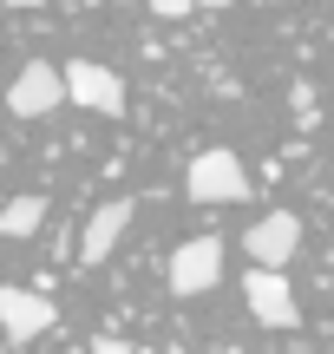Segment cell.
I'll use <instances>...</instances> for the list:
<instances>
[{
	"label": "cell",
	"mask_w": 334,
	"mask_h": 354,
	"mask_svg": "<svg viewBox=\"0 0 334 354\" xmlns=\"http://www.w3.org/2000/svg\"><path fill=\"white\" fill-rule=\"evenodd\" d=\"M164 354H190V348H164Z\"/></svg>",
	"instance_id": "5bb4252c"
},
{
	"label": "cell",
	"mask_w": 334,
	"mask_h": 354,
	"mask_svg": "<svg viewBox=\"0 0 334 354\" xmlns=\"http://www.w3.org/2000/svg\"><path fill=\"white\" fill-rule=\"evenodd\" d=\"M144 7H151V13H157V20H184V13H190V7H197V0H144Z\"/></svg>",
	"instance_id": "30bf717a"
},
{
	"label": "cell",
	"mask_w": 334,
	"mask_h": 354,
	"mask_svg": "<svg viewBox=\"0 0 334 354\" xmlns=\"http://www.w3.org/2000/svg\"><path fill=\"white\" fill-rule=\"evenodd\" d=\"M66 99H72V92H66V66H46V59H26L20 73H13V86H7V112L13 118H46V112H59Z\"/></svg>",
	"instance_id": "3957f363"
},
{
	"label": "cell",
	"mask_w": 334,
	"mask_h": 354,
	"mask_svg": "<svg viewBox=\"0 0 334 354\" xmlns=\"http://www.w3.org/2000/svg\"><path fill=\"white\" fill-rule=\"evenodd\" d=\"M52 322H59V302L39 289H20V282H7L0 289V335L7 342H33V335H46Z\"/></svg>",
	"instance_id": "5b68a950"
},
{
	"label": "cell",
	"mask_w": 334,
	"mask_h": 354,
	"mask_svg": "<svg viewBox=\"0 0 334 354\" xmlns=\"http://www.w3.org/2000/svg\"><path fill=\"white\" fill-rule=\"evenodd\" d=\"M92 354H131V348L118 342V335H99V342H92Z\"/></svg>",
	"instance_id": "8fae6325"
},
{
	"label": "cell",
	"mask_w": 334,
	"mask_h": 354,
	"mask_svg": "<svg viewBox=\"0 0 334 354\" xmlns=\"http://www.w3.org/2000/svg\"><path fill=\"white\" fill-rule=\"evenodd\" d=\"M243 250H249V263L288 269V263H295V250H302V223H295V210H269L262 223H249V230H243Z\"/></svg>",
	"instance_id": "52a82bcc"
},
{
	"label": "cell",
	"mask_w": 334,
	"mask_h": 354,
	"mask_svg": "<svg viewBox=\"0 0 334 354\" xmlns=\"http://www.w3.org/2000/svg\"><path fill=\"white\" fill-rule=\"evenodd\" d=\"M125 230H131V197H118V203H105V210H92L86 236H79V263L99 269L105 256L118 250V236H125Z\"/></svg>",
	"instance_id": "ba28073f"
},
{
	"label": "cell",
	"mask_w": 334,
	"mask_h": 354,
	"mask_svg": "<svg viewBox=\"0 0 334 354\" xmlns=\"http://www.w3.org/2000/svg\"><path fill=\"white\" fill-rule=\"evenodd\" d=\"M66 92H72V105H86V112H99V118L125 112V79H118L112 66H99V59H72L66 66Z\"/></svg>",
	"instance_id": "8992f818"
},
{
	"label": "cell",
	"mask_w": 334,
	"mask_h": 354,
	"mask_svg": "<svg viewBox=\"0 0 334 354\" xmlns=\"http://www.w3.org/2000/svg\"><path fill=\"white\" fill-rule=\"evenodd\" d=\"M184 190H190V203H236L249 190V171L236 151H223V145H210V151L190 158V171H184Z\"/></svg>",
	"instance_id": "6da1fadb"
},
{
	"label": "cell",
	"mask_w": 334,
	"mask_h": 354,
	"mask_svg": "<svg viewBox=\"0 0 334 354\" xmlns=\"http://www.w3.org/2000/svg\"><path fill=\"white\" fill-rule=\"evenodd\" d=\"M197 7H210V13H223V7H236V0H197Z\"/></svg>",
	"instance_id": "7c38bea8"
},
{
	"label": "cell",
	"mask_w": 334,
	"mask_h": 354,
	"mask_svg": "<svg viewBox=\"0 0 334 354\" xmlns=\"http://www.w3.org/2000/svg\"><path fill=\"white\" fill-rule=\"evenodd\" d=\"M164 282H170V295H210L223 282V236H190V243H177L170 250V269H164Z\"/></svg>",
	"instance_id": "7a4b0ae2"
},
{
	"label": "cell",
	"mask_w": 334,
	"mask_h": 354,
	"mask_svg": "<svg viewBox=\"0 0 334 354\" xmlns=\"http://www.w3.org/2000/svg\"><path fill=\"white\" fill-rule=\"evenodd\" d=\"M243 302H249V315H256L262 328H295V322H302L295 289H288L282 269H269V263H256V269L243 276Z\"/></svg>",
	"instance_id": "277c9868"
},
{
	"label": "cell",
	"mask_w": 334,
	"mask_h": 354,
	"mask_svg": "<svg viewBox=\"0 0 334 354\" xmlns=\"http://www.w3.org/2000/svg\"><path fill=\"white\" fill-rule=\"evenodd\" d=\"M0 7H39V0H0Z\"/></svg>",
	"instance_id": "4fadbf2b"
},
{
	"label": "cell",
	"mask_w": 334,
	"mask_h": 354,
	"mask_svg": "<svg viewBox=\"0 0 334 354\" xmlns=\"http://www.w3.org/2000/svg\"><path fill=\"white\" fill-rule=\"evenodd\" d=\"M46 223V197L39 190H20L13 203H0V236H33Z\"/></svg>",
	"instance_id": "9c48e42d"
}]
</instances>
